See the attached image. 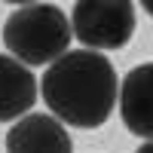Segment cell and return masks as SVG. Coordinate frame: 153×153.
<instances>
[{"label": "cell", "instance_id": "cell-9", "mask_svg": "<svg viewBox=\"0 0 153 153\" xmlns=\"http://www.w3.org/2000/svg\"><path fill=\"white\" fill-rule=\"evenodd\" d=\"M6 3H37V0H6Z\"/></svg>", "mask_w": 153, "mask_h": 153}, {"label": "cell", "instance_id": "cell-3", "mask_svg": "<svg viewBox=\"0 0 153 153\" xmlns=\"http://www.w3.org/2000/svg\"><path fill=\"white\" fill-rule=\"evenodd\" d=\"M71 31L86 49H123L135 34L132 0H76Z\"/></svg>", "mask_w": 153, "mask_h": 153}, {"label": "cell", "instance_id": "cell-8", "mask_svg": "<svg viewBox=\"0 0 153 153\" xmlns=\"http://www.w3.org/2000/svg\"><path fill=\"white\" fill-rule=\"evenodd\" d=\"M141 6L147 9V16H153V0H141Z\"/></svg>", "mask_w": 153, "mask_h": 153}, {"label": "cell", "instance_id": "cell-4", "mask_svg": "<svg viewBox=\"0 0 153 153\" xmlns=\"http://www.w3.org/2000/svg\"><path fill=\"white\" fill-rule=\"evenodd\" d=\"M6 153H71V135L58 117L28 113L6 132Z\"/></svg>", "mask_w": 153, "mask_h": 153}, {"label": "cell", "instance_id": "cell-6", "mask_svg": "<svg viewBox=\"0 0 153 153\" xmlns=\"http://www.w3.org/2000/svg\"><path fill=\"white\" fill-rule=\"evenodd\" d=\"M37 101V80L16 55H0V123L25 117Z\"/></svg>", "mask_w": 153, "mask_h": 153}, {"label": "cell", "instance_id": "cell-1", "mask_svg": "<svg viewBox=\"0 0 153 153\" xmlns=\"http://www.w3.org/2000/svg\"><path fill=\"white\" fill-rule=\"evenodd\" d=\"M117 71L101 49H74L58 55L40 80V95L52 117L74 129L104 126L117 104Z\"/></svg>", "mask_w": 153, "mask_h": 153}, {"label": "cell", "instance_id": "cell-7", "mask_svg": "<svg viewBox=\"0 0 153 153\" xmlns=\"http://www.w3.org/2000/svg\"><path fill=\"white\" fill-rule=\"evenodd\" d=\"M135 153H153V138H150V141H144V144H141V147H138Z\"/></svg>", "mask_w": 153, "mask_h": 153}, {"label": "cell", "instance_id": "cell-5", "mask_svg": "<svg viewBox=\"0 0 153 153\" xmlns=\"http://www.w3.org/2000/svg\"><path fill=\"white\" fill-rule=\"evenodd\" d=\"M117 98H120V113L126 129L150 141L153 138V61L138 65L126 74Z\"/></svg>", "mask_w": 153, "mask_h": 153}, {"label": "cell", "instance_id": "cell-2", "mask_svg": "<svg viewBox=\"0 0 153 153\" xmlns=\"http://www.w3.org/2000/svg\"><path fill=\"white\" fill-rule=\"evenodd\" d=\"M71 19L52 3H22L3 25V43L28 68L52 65L71 46Z\"/></svg>", "mask_w": 153, "mask_h": 153}]
</instances>
